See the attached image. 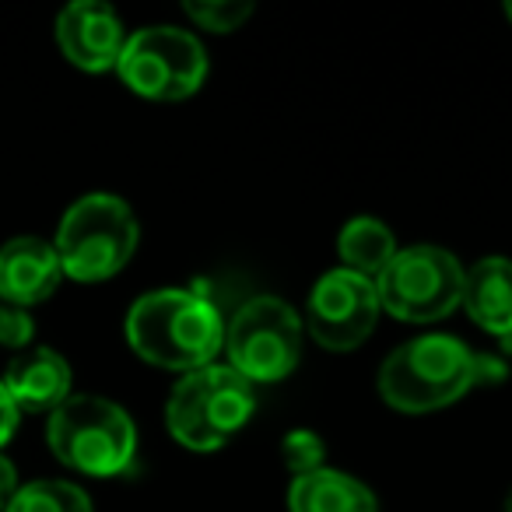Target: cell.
Wrapping results in <instances>:
<instances>
[{
    "instance_id": "cell-1",
    "label": "cell",
    "mask_w": 512,
    "mask_h": 512,
    "mask_svg": "<svg viewBox=\"0 0 512 512\" xmlns=\"http://www.w3.org/2000/svg\"><path fill=\"white\" fill-rule=\"evenodd\" d=\"M505 365L481 355L453 334H428L400 344L379 372V393L397 411H439L460 400L470 386L498 383Z\"/></svg>"
},
{
    "instance_id": "cell-2",
    "label": "cell",
    "mask_w": 512,
    "mask_h": 512,
    "mask_svg": "<svg viewBox=\"0 0 512 512\" xmlns=\"http://www.w3.org/2000/svg\"><path fill=\"white\" fill-rule=\"evenodd\" d=\"M130 348L158 369L197 372L225 348V320L204 288H162L134 302L127 316Z\"/></svg>"
},
{
    "instance_id": "cell-3",
    "label": "cell",
    "mask_w": 512,
    "mask_h": 512,
    "mask_svg": "<svg viewBox=\"0 0 512 512\" xmlns=\"http://www.w3.org/2000/svg\"><path fill=\"white\" fill-rule=\"evenodd\" d=\"M46 439L57 460L88 477H116L134 467L137 428L120 404L92 393L67 397L50 414Z\"/></svg>"
},
{
    "instance_id": "cell-4",
    "label": "cell",
    "mask_w": 512,
    "mask_h": 512,
    "mask_svg": "<svg viewBox=\"0 0 512 512\" xmlns=\"http://www.w3.org/2000/svg\"><path fill=\"white\" fill-rule=\"evenodd\" d=\"M256 411V390L228 365H204L186 372L165 407V421L176 442L193 453L225 446Z\"/></svg>"
},
{
    "instance_id": "cell-5",
    "label": "cell",
    "mask_w": 512,
    "mask_h": 512,
    "mask_svg": "<svg viewBox=\"0 0 512 512\" xmlns=\"http://www.w3.org/2000/svg\"><path fill=\"white\" fill-rule=\"evenodd\" d=\"M57 256L67 278L106 281L137 249V218L113 193H88L67 207L57 232Z\"/></svg>"
},
{
    "instance_id": "cell-6",
    "label": "cell",
    "mask_w": 512,
    "mask_h": 512,
    "mask_svg": "<svg viewBox=\"0 0 512 512\" xmlns=\"http://www.w3.org/2000/svg\"><path fill=\"white\" fill-rule=\"evenodd\" d=\"M228 369L249 383H278L295 372L302 355V320L278 295L242 302L225 327Z\"/></svg>"
},
{
    "instance_id": "cell-7",
    "label": "cell",
    "mask_w": 512,
    "mask_h": 512,
    "mask_svg": "<svg viewBox=\"0 0 512 512\" xmlns=\"http://www.w3.org/2000/svg\"><path fill=\"white\" fill-rule=\"evenodd\" d=\"M463 267L442 246L397 249L383 274L376 278L379 306L407 323H432L449 316L463 299Z\"/></svg>"
},
{
    "instance_id": "cell-8",
    "label": "cell",
    "mask_w": 512,
    "mask_h": 512,
    "mask_svg": "<svg viewBox=\"0 0 512 512\" xmlns=\"http://www.w3.org/2000/svg\"><path fill=\"white\" fill-rule=\"evenodd\" d=\"M116 71L144 99L176 102L204 85L207 53L193 32L176 25H148L127 39Z\"/></svg>"
},
{
    "instance_id": "cell-9",
    "label": "cell",
    "mask_w": 512,
    "mask_h": 512,
    "mask_svg": "<svg viewBox=\"0 0 512 512\" xmlns=\"http://www.w3.org/2000/svg\"><path fill=\"white\" fill-rule=\"evenodd\" d=\"M379 292L376 281L355 271H327L309 292V334L330 351L358 348L376 330L379 320Z\"/></svg>"
},
{
    "instance_id": "cell-10",
    "label": "cell",
    "mask_w": 512,
    "mask_h": 512,
    "mask_svg": "<svg viewBox=\"0 0 512 512\" xmlns=\"http://www.w3.org/2000/svg\"><path fill=\"white\" fill-rule=\"evenodd\" d=\"M57 43L71 64L81 71H109L120 64L127 46L123 22L102 0H74L57 18Z\"/></svg>"
},
{
    "instance_id": "cell-11",
    "label": "cell",
    "mask_w": 512,
    "mask_h": 512,
    "mask_svg": "<svg viewBox=\"0 0 512 512\" xmlns=\"http://www.w3.org/2000/svg\"><path fill=\"white\" fill-rule=\"evenodd\" d=\"M64 267L50 242L22 235L0 246V299L8 306H36L57 292Z\"/></svg>"
},
{
    "instance_id": "cell-12",
    "label": "cell",
    "mask_w": 512,
    "mask_h": 512,
    "mask_svg": "<svg viewBox=\"0 0 512 512\" xmlns=\"http://www.w3.org/2000/svg\"><path fill=\"white\" fill-rule=\"evenodd\" d=\"M18 411H57L71 397V365L53 348H29L8 365L4 376Z\"/></svg>"
},
{
    "instance_id": "cell-13",
    "label": "cell",
    "mask_w": 512,
    "mask_h": 512,
    "mask_svg": "<svg viewBox=\"0 0 512 512\" xmlns=\"http://www.w3.org/2000/svg\"><path fill=\"white\" fill-rule=\"evenodd\" d=\"M460 306L474 316L477 327L488 334L512 337V260L488 256L477 260L463 274V299Z\"/></svg>"
},
{
    "instance_id": "cell-14",
    "label": "cell",
    "mask_w": 512,
    "mask_h": 512,
    "mask_svg": "<svg viewBox=\"0 0 512 512\" xmlns=\"http://www.w3.org/2000/svg\"><path fill=\"white\" fill-rule=\"evenodd\" d=\"M292 512H379L376 495L358 477L344 470L320 467L313 474H302L288 491Z\"/></svg>"
},
{
    "instance_id": "cell-15",
    "label": "cell",
    "mask_w": 512,
    "mask_h": 512,
    "mask_svg": "<svg viewBox=\"0 0 512 512\" xmlns=\"http://www.w3.org/2000/svg\"><path fill=\"white\" fill-rule=\"evenodd\" d=\"M337 253L344 260V271H355L362 278L376 281L379 274L390 267V260L397 256V242H393V232L383 225L379 218H351L348 225L337 235Z\"/></svg>"
},
{
    "instance_id": "cell-16",
    "label": "cell",
    "mask_w": 512,
    "mask_h": 512,
    "mask_svg": "<svg viewBox=\"0 0 512 512\" xmlns=\"http://www.w3.org/2000/svg\"><path fill=\"white\" fill-rule=\"evenodd\" d=\"M8 512H92V498L71 481H32L18 488Z\"/></svg>"
},
{
    "instance_id": "cell-17",
    "label": "cell",
    "mask_w": 512,
    "mask_h": 512,
    "mask_svg": "<svg viewBox=\"0 0 512 512\" xmlns=\"http://www.w3.org/2000/svg\"><path fill=\"white\" fill-rule=\"evenodd\" d=\"M186 15H190L200 29L232 32L253 15V4H249V0H190V4H186Z\"/></svg>"
},
{
    "instance_id": "cell-18",
    "label": "cell",
    "mask_w": 512,
    "mask_h": 512,
    "mask_svg": "<svg viewBox=\"0 0 512 512\" xmlns=\"http://www.w3.org/2000/svg\"><path fill=\"white\" fill-rule=\"evenodd\" d=\"M281 456H285V467L295 470V477L313 474L323 467V439L309 428H295L281 442Z\"/></svg>"
},
{
    "instance_id": "cell-19",
    "label": "cell",
    "mask_w": 512,
    "mask_h": 512,
    "mask_svg": "<svg viewBox=\"0 0 512 512\" xmlns=\"http://www.w3.org/2000/svg\"><path fill=\"white\" fill-rule=\"evenodd\" d=\"M32 316L18 306H4L0 309V344H8V348H25L32 341Z\"/></svg>"
},
{
    "instance_id": "cell-20",
    "label": "cell",
    "mask_w": 512,
    "mask_h": 512,
    "mask_svg": "<svg viewBox=\"0 0 512 512\" xmlns=\"http://www.w3.org/2000/svg\"><path fill=\"white\" fill-rule=\"evenodd\" d=\"M18 407H15V400H11V393H8V386H4V379H0V446L15 435V428H18Z\"/></svg>"
},
{
    "instance_id": "cell-21",
    "label": "cell",
    "mask_w": 512,
    "mask_h": 512,
    "mask_svg": "<svg viewBox=\"0 0 512 512\" xmlns=\"http://www.w3.org/2000/svg\"><path fill=\"white\" fill-rule=\"evenodd\" d=\"M18 495V474L8 456H0V512H8L11 498Z\"/></svg>"
},
{
    "instance_id": "cell-22",
    "label": "cell",
    "mask_w": 512,
    "mask_h": 512,
    "mask_svg": "<svg viewBox=\"0 0 512 512\" xmlns=\"http://www.w3.org/2000/svg\"><path fill=\"white\" fill-rule=\"evenodd\" d=\"M505 512H512V491H509V498H505Z\"/></svg>"
},
{
    "instance_id": "cell-23",
    "label": "cell",
    "mask_w": 512,
    "mask_h": 512,
    "mask_svg": "<svg viewBox=\"0 0 512 512\" xmlns=\"http://www.w3.org/2000/svg\"><path fill=\"white\" fill-rule=\"evenodd\" d=\"M505 15H509V22H512V4H505Z\"/></svg>"
}]
</instances>
